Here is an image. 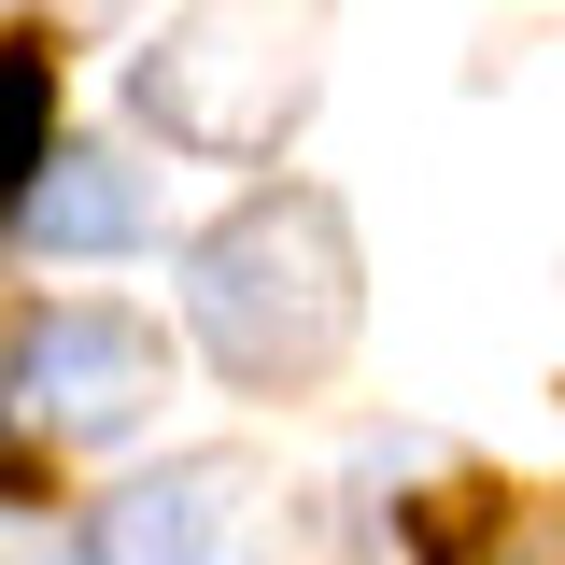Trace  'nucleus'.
Returning <instances> with one entry per match:
<instances>
[{
    "mask_svg": "<svg viewBox=\"0 0 565 565\" xmlns=\"http://www.w3.org/2000/svg\"><path fill=\"white\" fill-rule=\"evenodd\" d=\"M311 85H326V0H199L128 71L141 128H170L184 156H269L311 114Z\"/></svg>",
    "mask_w": 565,
    "mask_h": 565,
    "instance_id": "f03ea898",
    "label": "nucleus"
},
{
    "mask_svg": "<svg viewBox=\"0 0 565 565\" xmlns=\"http://www.w3.org/2000/svg\"><path fill=\"white\" fill-rule=\"evenodd\" d=\"M29 241L43 255H128L141 241V170L128 156H43L29 170Z\"/></svg>",
    "mask_w": 565,
    "mask_h": 565,
    "instance_id": "39448f33",
    "label": "nucleus"
},
{
    "mask_svg": "<svg viewBox=\"0 0 565 565\" xmlns=\"http://www.w3.org/2000/svg\"><path fill=\"white\" fill-rule=\"evenodd\" d=\"M156 396H170V340H156V326H128V311H43V326L14 340V411L43 424L57 452L128 438Z\"/></svg>",
    "mask_w": 565,
    "mask_h": 565,
    "instance_id": "7ed1b4c3",
    "label": "nucleus"
},
{
    "mask_svg": "<svg viewBox=\"0 0 565 565\" xmlns=\"http://www.w3.org/2000/svg\"><path fill=\"white\" fill-rule=\"evenodd\" d=\"M43 170V57H0V184Z\"/></svg>",
    "mask_w": 565,
    "mask_h": 565,
    "instance_id": "0eeeda50",
    "label": "nucleus"
},
{
    "mask_svg": "<svg viewBox=\"0 0 565 565\" xmlns=\"http://www.w3.org/2000/svg\"><path fill=\"white\" fill-rule=\"evenodd\" d=\"M226 537H241V467H170L114 494V565H226Z\"/></svg>",
    "mask_w": 565,
    "mask_h": 565,
    "instance_id": "20e7f679",
    "label": "nucleus"
},
{
    "mask_svg": "<svg viewBox=\"0 0 565 565\" xmlns=\"http://www.w3.org/2000/svg\"><path fill=\"white\" fill-rule=\"evenodd\" d=\"M353 311H367V269H353V226L326 184H269L184 255V326L212 340V367L241 382H311L340 367Z\"/></svg>",
    "mask_w": 565,
    "mask_h": 565,
    "instance_id": "f257e3e1",
    "label": "nucleus"
},
{
    "mask_svg": "<svg viewBox=\"0 0 565 565\" xmlns=\"http://www.w3.org/2000/svg\"><path fill=\"white\" fill-rule=\"evenodd\" d=\"M14 565H99V552H71V537H29V552H14Z\"/></svg>",
    "mask_w": 565,
    "mask_h": 565,
    "instance_id": "6e6552de",
    "label": "nucleus"
},
{
    "mask_svg": "<svg viewBox=\"0 0 565 565\" xmlns=\"http://www.w3.org/2000/svg\"><path fill=\"white\" fill-rule=\"evenodd\" d=\"M438 565H565V494H481L438 523Z\"/></svg>",
    "mask_w": 565,
    "mask_h": 565,
    "instance_id": "423d86ee",
    "label": "nucleus"
}]
</instances>
